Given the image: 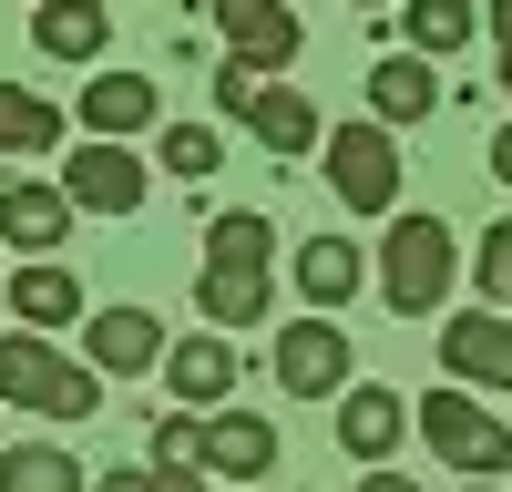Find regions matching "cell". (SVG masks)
<instances>
[{
    "label": "cell",
    "mask_w": 512,
    "mask_h": 492,
    "mask_svg": "<svg viewBox=\"0 0 512 492\" xmlns=\"http://www.w3.org/2000/svg\"><path fill=\"white\" fill-rule=\"evenodd\" d=\"M472 287H482V308L512 318V226H492V236L472 246Z\"/></svg>",
    "instance_id": "484cf974"
},
{
    "label": "cell",
    "mask_w": 512,
    "mask_h": 492,
    "mask_svg": "<svg viewBox=\"0 0 512 492\" xmlns=\"http://www.w3.org/2000/svg\"><path fill=\"white\" fill-rule=\"evenodd\" d=\"M359 492H410V482H400V472H390V462H379V472H369V482H359Z\"/></svg>",
    "instance_id": "4dcf8cb0"
},
{
    "label": "cell",
    "mask_w": 512,
    "mask_h": 492,
    "mask_svg": "<svg viewBox=\"0 0 512 492\" xmlns=\"http://www.w3.org/2000/svg\"><path fill=\"white\" fill-rule=\"evenodd\" d=\"M492 175L512 185V123H502V134H492Z\"/></svg>",
    "instance_id": "f1b7e54d"
},
{
    "label": "cell",
    "mask_w": 512,
    "mask_h": 492,
    "mask_svg": "<svg viewBox=\"0 0 512 492\" xmlns=\"http://www.w3.org/2000/svg\"><path fill=\"white\" fill-rule=\"evenodd\" d=\"M216 11V31H226V62H246V72H287L297 62V11L287 0H205Z\"/></svg>",
    "instance_id": "ba28073f"
},
{
    "label": "cell",
    "mask_w": 512,
    "mask_h": 492,
    "mask_svg": "<svg viewBox=\"0 0 512 492\" xmlns=\"http://www.w3.org/2000/svg\"><path fill=\"white\" fill-rule=\"evenodd\" d=\"M277 390H287V400L349 390V328H338V318H297V328H277Z\"/></svg>",
    "instance_id": "52a82bcc"
},
{
    "label": "cell",
    "mask_w": 512,
    "mask_h": 492,
    "mask_svg": "<svg viewBox=\"0 0 512 492\" xmlns=\"http://www.w3.org/2000/svg\"><path fill=\"white\" fill-rule=\"evenodd\" d=\"M82 359H93L103 380L164 369V328H154V308H93V318H82Z\"/></svg>",
    "instance_id": "8fae6325"
},
{
    "label": "cell",
    "mask_w": 512,
    "mask_h": 492,
    "mask_svg": "<svg viewBox=\"0 0 512 492\" xmlns=\"http://www.w3.org/2000/svg\"><path fill=\"white\" fill-rule=\"evenodd\" d=\"M246 134L267 144V154H287V164H297V154H318V103L297 93V82H267V93L246 103Z\"/></svg>",
    "instance_id": "d6986e66"
},
{
    "label": "cell",
    "mask_w": 512,
    "mask_h": 492,
    "mask_svg": "<svg viewBox=\"0 0 512 492\" xmlns=\"http://www.w3.org/2000/svg\"><path fill=\"white\" fill-rule=\"evenodd\" d=\"M267 93V72H246V62H216V113L226 123H246V103Z\"/></svg>",
    "instance_id": "83f0119b"
},
{
    "label": "cell",
    "mask_w": 512,
    "mask_h": 492,
    "mask_svg": "<svg viewBox=\"0 0 512 492\" xmlns=\"http://www.w3.org/2000/svg\"><path fill=\"white\" fill-rule=\"evenodd\" d=\"M359 11H379V0H359Z\"/></svg>",
    "instance_id": "d6a6232c"
},
{
    "label": "cell",
    "mask_w": 512,
    "mask_h": 492,
    "mask_svg": "<svg viewBox=\"0 0 512 492\" xmlns=\"http://www.w3.org/2000/svg\"><path fill=\"white\" fill-rule=\"evenodd\" d=\"M0 400L31 410V421H93L103 410V369L62 359L52 339H31V328H11V339H0Z\"/></svg>",
    "instance_id": "7a4b0ae2"
},
{
    "label": "cell",
    "mask_w": 512,
    "mask_h": 492,
    "mask_svg": "<svg viewBox=\"0 0 512 492\" xmlns=\"http://www.w3.org/2000/svg\"><path fill=\"white\" fill-rule=\"evenodd\" d=\"M11 318L31 328V339H41V328H72V318H82V277H72V267H52V257L11 267Z\"/></svg>",
    "instance_id": "ac0fdd59"
},
{
    "label": "cell",
    "mask_w": 512,
    "mask_h": 492,
    "mask_svg": "<svg viewBox=\"0 0 512 492\" xmlns=\"http://www.w3.org/2000/svg\"><path fill=\"white\" fill-rule=\"evenodd\" d=\"M62 144V103L31 82H0V154H52Z\"/></svg>",
    "instance_id": "44dd1931"
},
{
    "label": "cell",
    "mask_w": 512,
    "mask_h": 492,
    "mask_svg": "<svg viewBox=\"0 0 512 492\" xmlns=\"http://www.w3.org/2000/svg\"><path fill=\"white\" fill-rule=\"evenodd\" d=\"M93 492H216V482L175 462H123V472H93Z\"/></svg>",
    "instance_id": "4316f807"
},
{
    "label": "cell",
    "mask_w": 512,
    "mask_h": 492,
    "mask_svg": "<svg viewBox=\"0 0 512 492\" xmlns=\"http://www.w3.org/2000/svg\"><path fill=\"white\" fill-rule=\"evenodd\" d=\"M164 175H185V185L216 175V123H164Z\"/></svg>",
    "instance_id": "d4e9b609"
},
{
    "label": "cell",
    "mask_w": 512,
    "mask_h": 492,
    "mask_svg": "<svg viewBox=\"0 0 512 492\" xmlns=\"http://www.w3.org/2000/svg\"><path fill=\"white\" fill-rule=\"evenodd\" d=\"M359 287H369V257H359L349 236H308V246H297V298H308L318 318H338Z\"/></svg>",
    "instance_id": "2e32d148"
},
{
    "label": "cell",
    "mask_w": 512,
    "mask_h": 492,
    "mask_svg": "<svg viewBox=\"0 0 512 492\" xmlns=\"http://www.w3.org/2000/svg\"><path fill=\"white\" fill-rule=\"evenodd\" d=\"M441 369H451V390H512V318L502 308L451 318L441 328Z\"/></svg>",
    "instance_id": "30bf717a"
},
{
    "label": "cell",
    "mask_w": 512,
    "mask_h": 492,
    "mask_svg": "<svg viewBox=\"0 0 512 492\" xmlns=\"http://www.w3.org/2000/svg\"><path fill=\"white\" fill-rule=\"evenodd\" d=\"M451 267H461V246H451L441 216H390V236H379V298L400 318H431L451 298Z\"/></svg>",
    "instance_id": "3957f363"
},
{
    "label": "cell",
    "mask_w": 512,
    "mask_h": 492,
    "mask_svg": "<svg viewBox=\"0 0 512 492\" xmlns=\"http://www.w3.org/2000/svg\"><path fill=\"white\" fill-rule=\"evenodd\" d=\"M31 41H41L52 62H103L113 11H103V0H31Z\"/></svg>",
    "instance_id": "e0dca14e"
},
{
    "label": "cell",
    "mask_w": 512,
    "mask_h": 492,
    "mask_svg": "<svg viewBox=\"0 0 512 492\" xmlns=\"http://www.w3.org/2000/svg\"><path fill=\"white\" fill-rule=\"evenodd\" d=\"M472 492H492V482H472Z\"/></svg>",
    "instance_id": "836d02e7"
},
{
    "label": "cell",
    "mask_w": 512,
    "mask_h": 492,
    "mask_svg": "<svg viewBox=\"0 0 512 492\" xmlns=\"http://www.w3.org/2000/svg\"><path fill=\"white\" fill-rule=\"evenodd\" d=\"M400 11H410V52H420V62H441V52H461V41L482 31L472 0H400Z\"/></svg>",
    "instance_id": "603a6c76"
},
{
    "label": "cell",
    "mask_w": 512,
    "mask_h": 492,
    "mask_svg": "<svg viewBox=\"0 0 512 492\" xmlns=\"http://www.w3.org/2000/svg\"><path fill=\"white\" fill-rule=\"evenodd\" d=\"M154 462L205 472V410H154Z\"/></svg>",
    "instance_id": "cb8c5ba5"
},
{
    "label": "cell",
    "mask_w": 512,
    "mask_h": 492,
    "mask_svg": "<svg viewBox=\"0 0 512 492\" xmlns=\"http://www.w3.org/2000/svg\"><path fill=\"white\" fill-rule=\"evenodd\" d=\"M441 113V72L420 52H379L369 62V123H431Z\"/></svg>",
    "instance_id": "9a60e30c"
},
{
    "label": "cell",
    "mask_w": 512,
    "mask_h": 492,
    "mask_svg": "<svg viewBox=\"0 0 512 492\" xmlns=\"http://www.w3.org/2000/svg\"><path fill=\"white\" fill-rule=\"evenodd\" d=\"M62 236H72L62 185H0V246H62Z\"/></svg>",
    "instance_id": "ffe728a7"
},
{
    "label": "cell",
    "mask_w": 512,
    "mask_h": 492,
    "mask_svg": "<svg viewBox=\"0 0 512 492\" xmlns=\"http://www.w3.org/2000/svg\"><path fill=\"white\" fill-rule=\"evenodd\" d=\"M420 441H431L451 472H472V482H502V472H512L502 410H482L472 390H431V400H420Z\"/></svg>",
    "instance_id": "277c9868"
},
{
    "label": "cell",
    "mask_w": 512,
    "mask_h": 492,
    "mask_svg": "<svg viewBox=\"0 0 512 492\" xmlns=\"http://www.w3.org/2000/svg\"><path fill=\"white\" fill-rule=\"evenodd\" d=\"M164 390H175V410H226V390H236V339H216V328L175 339V349H164Z\"/></svg>",
    "instance_id": "4fadbf2b"
},
{
    "label": "cell",
    "mask_w": 512,
    "mask_h": 492,
    "mask_svg": "<svg viewBox=\"0 0 512 492\" xmlns=\"http://www.w3.org/2000/svg\"><path fill=\"white\" fill-rule=\"evenodd\" d=\"M328 195L359 205V216H390V205H400V144H390V123H338V134H328Z\"/></svg>",
    "instance_id": "5b68a950"
},
{
    "label": "cell",
    "mask_w": 512,
    "mask_h": 492,
    "mask_svg": "<svg viewBox=\"0 0 512 492\" xmlns=\"http://www.w3.org/2000/svg\"><path fill=\"white\" fill-rule=\"evenodd\" d=\"M144 123H164V93L144 72H93V82H82V134H93V144H134Z\"/></svg>",
    "instance_id": "7c38bea8"
},
{
    "label": "cell",
    "mask_w": 512,
    "mask_h": 492,
    "mask_svg": "<svg viewBox=\"0 0 512 492\" xmlns=\"http://www.w3.org/2000/svg\"><path fill=\"white\" fill-rule=\"evenodd\" d=\"M144 154L134 144H82L72 164H62V195H72V216H134L144 205Z\"/></svg>",
    "instance_id": "8992f818"
},
{
    "label": "cell",
    "mask_w": 512,
    "mask_h": 492,
    "mask_svg": "<svg viewBox=\"0 0 512 492\" xmlns=\"http://www.w3.org/2000/svg\"><path fill=\"white\" fill-rule=\"evenodd\" d=\"M502 93H512V52H502Z\"/></svg>",
    "instance_id": "1f68e13d"
},
{
    "label": "cell",
    "mask_w": 512,
    "mask_h": 492,
    "mask_svg": "<svg viewBox=\"0 0 512 492\" xmlns=\"http://www.w3.org/2000/svg\"><path fill=\"white\" fill-rule=\"evenodd\" d=\"M400 431H410V400H400V390H379V380H349V390H338V441H349L369 472L400 451Z\"/></svg>",
    "instance_id": "5bb4252c"
},
{
    "label": "cell",
    "mask_w": 512,
    "mask_h": 492,
    "mask_svg": "<svg viewBox=\"0 0 512 492\" xmlns=\"http://www.w3.org/2000/svg\"><path fill=\"white\" fill-rule=\"evenodd\" d=\"M267 246H277V226L267 216H216L205 226V277H195V308H205V328H267Z\"/></svg>",
    "instance_id": "6da1fadb"
},
{
    "label": "cell",
    "mask_w": 512,
    "mask_h": 492,
    "mask_svg": "<svg viewBox=\"0 0 512 492\" xmlns=\"http://www.w3.org/2000/svg\"><path fill=\"white\" fill-rule=\"evenodd\" d=\"M492 41H502V52H512V0H492Z\"/></svg>",
    "instance_id": "f546056e"
},
{
    "label": "cell",
    "mask_w": 512,
    "mask_h": 492,
    "mask_svg": "<svg viewBox=\"0 0 512 492\" xmlns=\"http://www.w3.org/2000/svg\"><path fill=\"white\" fill-rule=\"evenodd\" d=\"M0 492H93V482H82V462H72V451L21 441V451H0Z\"/></svg>",
    "instance_id": "7402d4cb"
},
{
    "label": "cell",
    "mask_w": 512,
    "mask_h": 492,
    "mask_svg": "<svg viewBox=\"0 0 512 492\" xmlns=\"http://www.w3.org/2000/svg\"><path fill=\"white\" fill-rule=\"evenodd\" d=\"M267 472H277V421H267V410H205V482L246 492Z\"/></svg>",
    "instance_id": "9c48e42d"
}]
</instances>
